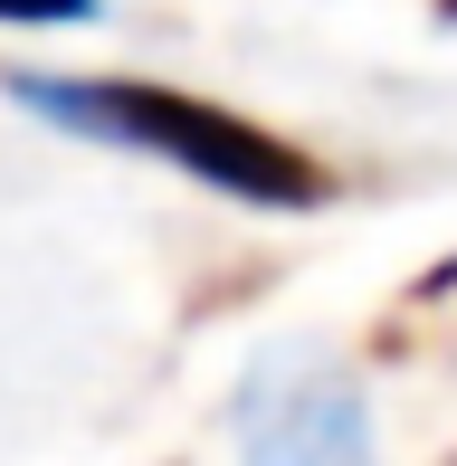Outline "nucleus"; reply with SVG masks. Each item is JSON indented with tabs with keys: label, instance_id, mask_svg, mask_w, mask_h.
Returning <instances> with one entry per match:
<instances>
[{
	"label": "nucleus",
	"instance_id": "1",
	"mask_svg": "<svg viewBox=\"0 0 457 466\" xmlns=\"http://www.w3.org/2000/svg\"><path fill=\"white\" fill-rule=\"evenodd\" d=\"M10 96L29 115L67 124L86 143H115V153H153L172 172L228 190L248 209H315L324 200V172L305 153H286L277 134L219 115L200 96H172V86H134V76H10Z\"/></svg>",
	"mask_w": 457,
	"mask_h": 466
},
{
	"label": "nucleus",
	"instance_id": "2",
	"mask_svg": "<svg viewBox=\"0 0 457 466\" xmlns=\"http://www.w3.org/2000/svg\"><path fill=\"white\" fill-rule=\"evenodd\" d=\"M239 466H371V400L324 352H267L239 380Z\"/></svg>",
	"mask_w": 457,
	"mask_h": 466
},
{
	"label": "nucleus",
	"instance_id": "3",
	"mask_svg": "<svg viewBox=\"0 0 457 466\" xmlns=\"http://www.w3.org/2000/svg\"><path fill=\"white\" fill-rule=\"evenodd\" d=\"M0 19H19V29H57V19H96V0H0Z\"/></svg>",
	"mask_w": 457,
	"mask_h": 466
}]
</instances>
